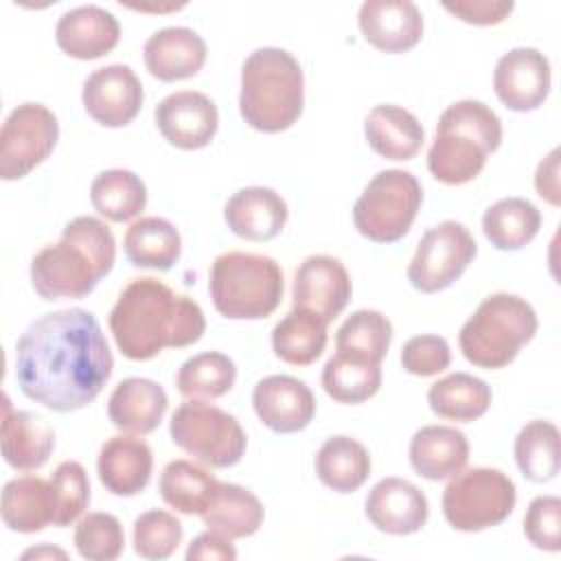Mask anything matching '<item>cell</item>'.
<instances>
[{
    "mask_svg": "<svg viewBox=\"0 0 561 561\" xmlns=\"http://www.w3.org/2000/svg\"><path fill=\"white\" fill-rule=\"evenodd\" d=\"M114 357L88 309H59L33 320L15 344L20 390L53 412L92 403L112 377Z\"/></svg>",
    "mask_w": 561,
    "mask_h": 561,
    "instance_id": "obj_1",
    "label": "cell"
},
{
    "mask_svg": "<svg viewBox=\"0 0 561 561\" xmlns=\"http://www.w3.org/2000/svg\"><path fill=\"white\" fill-rule=\"evenodd\" d=\"M204 329L202 307L153 276L134 278L110 311L114 342L134 362L151 359L167 346L182 348L195 344Z\"/></svg>",
    "mask_w": 561,
    "mask_h": 561,
    "instance_id": "obj_2",
    "label": "cell"
},
{
    "mask_svg": "<svg viewBox=\"0 0 561 561\" xmlns=\"http://www.w3.org/2000/svg\"><path fill=\"white\" fill-rule=\"evenodd\" d=\"M116 261L110 226L81 215L66 224L57 243L44 245L31 261V285L44 300L83 298L107 276Z\"/></svg>",
    "mask_w": 561,
    "mask_h": 561,
    "instance_id": "obj_3",
    "label": "cell"
},
{
    "mask_svg": "<svg viewBox=\"0 0 561 561\" xmlns=\"http://www.w3.org/2000/svg\"><path fill=\"white\" fill-rule=\"evenodd\" d=\"M305 77L298 59L285 48H256L241 66L239 112L265 134L289 129L302 114Z\"/></svg>",
    "mask_w": 561,
    "mask_h": 561,
    "instance_id": "obj_4",
    "label": "cell"
},
{
    "mask_svg": "<svg viewBox=\"0 0 561 561\" xmlns=\"http://www.w3.org/2000/svg\"><path fill=\"white\" fill-rule=\"evenodd\" d=\"M500 142L502 123L489 105L473 99L456 101L438 118L427 169L443 184H467L480 175Z\"/></svg>",
    "mask_w": 561,
    "mask_h": 561,
    "instance_id": "obj_5",
    "label": "cell"
},
{
    "mask_svg": "<svg viewBox=\"0 0 561 561\" xmlns=\"http://www.w3.org/2000/svg\"><path fill=\"white\" fill-rule=\"evenodd\" d=\"M539 320L533 305L515 294L486 296L462 324L458 344L473 366L495 370L511 364L537 333Z\"/></svg>",
    "mask_w": 561,
    "mask_h": 561,
    "instance_id": "obj_6",
    "label": "cell"
},
{
    "mask_svg": "<svg viewBox=\"0 0 561 561\" xmlns=\"http://www.w3.org/2000/svg\"><path fill=\"white\" fill-rule=\"evenodd\" d=\"M208 291L224 318L261 320L280 305L283 270L265 254L224 252L210 265Z\"/></svg>",
    "mask_w": 561,
    "mask_h": 561,
    "instance_id": "obj_7",
    "label": "cell"
},
{
    "mask_svg": "<svg viewBox=\"0 0 561 561\" xmlns=\"http://www.w3.org/2000/svg\"><path fill=\"white\" fill-rule=\"evenodd\" d=\"M423 202V191L410 171H379L353 206L357 232L375 243H394L412 228Z\"/></svg>",
    "mask_w": 561,
    "mask_h": 561,
    "instance_id": "obj_8",
    "label": "cell"
},
{
    "mask_svg": "<svg viewBox=\"0 0 561 561\" xmlns=\"http://www.w3.org/2000/svg\"><path fill=\"white\" fill-rule=\"evenodd\" d=\"M171 440L202 465L226 469L237 465L248 447L241 423L226 410L202 399L175 408L169 421Z\"/></svg>",
    "mask_w": 561,
    "mask_h": 561,
    "instance_id": "obj_9",
    "label": "cell"
},
{
    "mask_svg": "<svg viewBox=\"0 0 561 561\" xmlns=\"http://www.w3.org/2000/svg\"><path fill=\"white\" fill-rule=\"evenodd\" d=\"M513 480L491 467H473L451 476L443 491V515L454 530L480 533L502 524L515 508Z\"/></svg>",
    "mask_w": 561,
    "mask_h": 561,
    "instance_id": "obj_10",
    "label": "cell"
},
{
    "mask_svg": "<svg viewBox=\"0 0 561 561\" xmlns=\"http://www.w3.org/2000/svg\"><path fill=\"white\" fill-rule=\"evenodd\" d=\"M478 252V243L469 228L447 219L432 226L419 241L408 265V280L423 294L447 289L469 267Z\"/></svg>",
    "mask_w": 561,
    "mask_h": 561,
    "instance_id": "obj_11",
    "label": "cell"
},
{
    "mask_svg": "<svg viewBox=\"0 0 561 561\" xmlns=\"http://www.w3.org/2000/svg\"><path fill=\"white\" fill-rule=\"evenodd\" d=\"M59 138L57 116L42 103H22L0 131V178L20 180L44 162Z\"/></svg>",
    "mask_w": 561,
    "mask_h": 561,
    "instance_id": "obj_12",
    "label": "cell"
},
{
    "mask_svg": "<svg viewBox=\"0 0 561 561\" xmlns=\"http://www.w3.org/2000/svg\"><path fill=\"white\" fill-rule=\"evenodd\" d=\"M85 112L103 127L129 125L145 101L142 83L125 64H110L96 68L81 90Z\"/></svg>",
    "mask_w": 561,
    "mask_h": 561,
    "instance_id": "obj_13",
    "label": "cell"
},
{
    "mask_svg": "<svg viewBox=\"0 0 561 561\" xmlns=\"http://www.w3.org/2000/svg\"><path fill=\"white\" fill-rule=\"evenodd\" d=\"M550 61L537 48H513L504 53L495 64V94L513 112H533L543 105L550 92Z\"/></svg>",
    "mask_w": 561,
    "mask_h": 561,
    "instance_id": "obj_14",
    "label": "cell"
},
{
    "mask_svg": "<svg viewBox=\"0 0 561 561\" xmlns=\"http://www.w3.org/2000/svg\"><path fill=\"white\" fill-rule=\"evenodd\" d=\"M156 125L167 142L178 149H202L206 147L219 125L217 105L195 90H180L167 94L153 112Z\"/></svg>",
    "mask_w": 561,
    "mask_h": 561,
    "instance_id": "obj_15",
    "label": "cell"
},
{
    "mask_svg": "<svg viewBox=\"0 0 561 561\" xmlns=\"http://www.w3.org/2000/svg\"><path fill=\"white\" fill-rule=\"evenodd\" d=\"M351 294L353 285L346 267L329 254L307 256L294 274V307L313 311L327 324L344 311Z\"/></svg>",
    "mask_w": 561,
    "mask_h": 561,
    "instance_id": "obj_16",
    "label": "cell"
},
{
    "mask_svg": "<svg viewBox=\"0 0 561 561\" xmlns=\"http://www.w3.org/2000/svg\"><path fill=\"white\" fill-rule=\"evenodd\" d=\"M252 405L261 423L276 434L300 432L316 414L313 392L291 375L263 377L252 390Z\"/></svg>",
    "mask_w": 561,
    "mask_h": 561,
    "instance_id": "obj_17",
    "label": "cell"
},
{
    "mask_svg": "<svg viewBox=\"0 0 561 561\" xmlns=\"http://www.w3.org/2000/svg\"><path fill=\"white\" fill-rule=\"evenodd\" d=\"M368 522L388 535L419 533L430 515L425 493L410 480L390 476L381 478L366 497Z\"/></svg>",
    "mask_w": 561,
    "mask_h": 561,
    "instance_id": "obj_18",
    "label": "cell"
},
{
    "mask_svg": "<svg viewBox=\"0 0 561 561\" xmlns=\"http://www.w3.org/2000/svg\"><path fill=\"white\" fill-rule=\"evenodd\" d=\"M357 24L364 39L383 53H405L423 37V15L410 0H366Z\"/></svg>",
    "mask_w": 561,
    "mask_h": 561,
    "instance_id": "obj_19",
    "label": "cell"
},
{
    "mask_svg": "<svg viewBox=\"0 0 561 561\" xmlns=\"http://www.w3.org/2000/svg\"><path fill=\"white\" fill-rule=\"evenodd\" d=\"M57 46L75 59H99L121 39V24L103 7L83 4L66 11L55 26Z\"/></svg>",
    "mask_w": 561,
    "mask_h": 561,
    "instance_id": "obj_20",
    "label": "cell"
},
{
    "mask_svg": "<svg viewBox=\"0 0 561 561\" xmlns=\"http://www.w3.org/2000/svg\"><path fill=\"white\" fill-rule=\"evenodd\" d=\"M101 484L121 497L138 495L151 480L153 454L151 447L136 436L118 434L101 445L96 458Z\"/></svg>",
    "mask_w": 561,
    "mask_h": 561,
    "instance_id": "obj_21",
    "label": "cell"
},
{
    "mask_svg": "<svg viewBox=\"0 0 561 561\" xmlns=\"http://www.w3.org/2000/svg\"><path fill=\"white\" fill-rule=\"evenodd\" d=\"M145 66L160 81L195 77L206 61V42L186 26H164L149 35L142 48Z\"/></svg>",
    "mask_w": 561,
    "mask_h": 561,
    "instance_id": "obj_22",
    "label": "cell"
},
{
    "mask_svg": "<svg viewBox=\"0 0 561 561\" xmlns=\"http://www.w3.org/2000/svg\"><path fill=\"white\" fill-rule=\"evenodd\" d=\"M285 199L267 186H245L226 202L224 219L228 228L248 241H270L287 224Z\"/></svg>",
    "mask_w": 561,
    "mask_h": 561,
    "instance_id": "obj_23",
    "label": "cell"
},
{
    "mask_svg": "<svg viewBox=\"0 0 561 561\" xmlns=\"http://www.w3.org/2000/svg\"><path fill=\"white\" fill-rule=\"evenodd\" d=\"M53 449V425L31 410H13L9 399H4L2 456L7 465L18 471H35L48 462Z\"/></svg>",
    "mask_w": 561,
    "mask_h": 561,
    "instance_id": "obj_24",
    "label": "cell"
},
{
    "mask_svg": "<svg viewBox=\"0 0 561 561\" xmlns=\"http://www.w3.org/2000/svg\"><path fill=\"white\" fill-rule=\"evenodd\" d=\"M169 405L164 388L147 377H127L110 394L107 416L121 432L145 436L153 432Z\"/></svg>",
    "mask_w": 561,
    "mask_h": 561,
    "instance_id": "obj_25",
    "label": "cell"
},
{
    "mask_svg": "<svg viewBox=\"0 0 561 561\" xmlns=\"http://www.w3.org/2000/svg\"><path fill=\"white\" fill-rule=\"evenodd\" d=\"M412 469L432 482L456 476L469 460L467 436L449 425H425L410 440Z\"/></svg>",
    "mask_w": 561,
    "mask_h": 561,
    "instance_id": "obj_26",
    "label": "cell"
},
{
    "mask_svg": "<svg viewBox=\"0 0 561 561\" xmlns=\"http://www.w3.org/2000/svg\"><path fill=\"white\" fill-rule=\"evenodd\" d=\"M364 136L375 153L388 160H412L423 147L419 118L399 105H375L364 121Z\"/></svg>",
    "mask_w": 561,
    "mask_h": 561,
    "instance_id": "obj_27",
    "label": "cell"
},
{
    "mask_svg": "<svg viewBox=\"0 0 561 561\" xmlns=\"http://www.w3.org/2000/svg\"><path fill=\"white\" fill-rule=\"evenodd\" d=\"M2 522L9 530L31 535L44 530L53 524L55 504L50 482L39 476H20L4 484L2 504H0Z\"/></svg>",
    "mask_w": 561,
    "mask_h": 561,
    "instance_id": "obj_28",
    "label": "cell"
},
{
    "mask_svg": "<svg viewBox=\"0 0 561 561\" xmlns=\"http://www.w3.org/2000/svg\"><path fill=\"white\" fill-rule=\"evenodd\" d=\"M199 517L210 530H217L228 539H241L261 528L265 511L252 491L232 482H219L210 504Z\"/></svg>",
    "mask_w": 561,
    "mask_h": 561,
    "instance_id": "obj_29",
    "label": "cell"
},
{
    "mask_svg": "<svg viewBox=\"0 0 561 561\" xmlns=\"http://www.w3.org/2000/svg\"><path fill=\"white\" fill-rule=\"evenodd\" d=\"M123 250L131 265L164 272L180 259L182 239L171 221L162 217H140L127 228Z\"/></svg>",
    "mask_w": 561,
    "mask_h": 561,
    "instance_id": "obj_30",
    "label": "cell"
},
{
    "mask_svg": "<svg viewBox=\"0 0 561 561\" xmlns=\"http://www.w3.org/2000/svg\"><path fill=\"white\" fill-rule=\"evenodd\" d=\"M316 473L331 491L353 493L370 476L368 449L351 436H331L316 454Z\"/></svg>",
    "mask_w": 561,
    "mask_h": 561,
    "instance_id": "obj_31",
    "label": "cell"
},
{
    "mask_svg": "<svg viewBox=\"0 0 561 561\" xmlns=\"http://www.w3.org/2000/svg\"><path fill=\"white\" fill-rule=\"evenodd\" d=\"M327 346V322L309 309L294 307L272 329V351L291 366L313 364Z\"/></svg>",
    "mask_w": 561,
    "mask_h": 561,
    "instance_id": "obj_32",
    "label": "cell"
},
{
    "mask_svg": "<svg viewBox=\"0 0 561 561\" xmlns=\"http://www.w3.org/2000/svg\"><path fill=\"white\" fill-rule=\"evenodd\" d=\"M491 388L469 373H451L434 381L427 390V403L434 414L447 421L471 423L491 405Z\"/></svg>",
    "mask_w": 561,
    "mask_h": 561,
    "instance_id": "obj_33",
    "label": "cell"
},
{
    "mask_svg": "<svg viewBox=\"0 0 561 561\" xmlns=\"http://www.w3.org/2000/svg\"><path fill=\"white\" fill-rule=\"evenodd\" d=\"M541 228L539 208L524 197H504L482 215L484 237L497 250H522Z\"/></svg>",
    "mask_w": 561,
    "mask_h": 561,
    "instance_id": "obj_34",
    "label": "cell"
},
{
    "mask_svg": "<svg viewBox=\"0 0 561 561\" xmlns=\"http://www.w3.org/2000/svg\"><path fill=\"white\" fill-rule=\"evenodd\" d=\"M219 480L204 467L191 460H171L158 482L160 497L164 504L184 515H202L210 504Z\"/></svg>",
    "mask_w": 561,
    "mask_h": 561,
    "instance_id": "obj_35",
    "label": "cell"
},
{
    "mask_svg": "<svg viewBox=\"0 0 561 561\" xmlns=\"http://www.w3.org/2000/svg\"><path fill=\"white\" fill-rule=\"evenodd\" d=\"M90 202L101 217L123 224L145 210L147 186L129 169H107L92 180Z\"/></svg>",
    "mask_w": 561,
    "mask_h": 561,
    "instance_id": "obj_36",
    "label": "cell"
},
{
    "mask_svg": "<svg viewBox=\"0 0 561 561\" xmlns=\"http://www.w3.org/2000/svg\"><path fill=\"white\" fill-rule=\"evenodd\" d=\"M515 462L526 480L548 482L559 473V427L550 421L535 419L515 436Z\"/></svg>",
    "mask_w": 561,
    "mask_h": 561,
    "instance_id": "obj_37",
    "label": "cell"
},
{
    "mask_svg": "<svg viewBox=\"0 0 561 561\" xmlns=\"http://www.w3.org/2000/svg\"><path fill=\"white\" fill-rule=\"evenodd\" d=\"M392 342L390 320L375 309H357L335 333V348L342 355L381 364Z\"/></svg>",
    "mask_w": 561,
    "mask_h": 561,
    "instance_id": "obj_38",
    "label": "cell"
},
{
    "mask_svg": "<svg viewBox=\"0 0 561 561\" xmlns=\"http://www.w3.org/2000/svg\"><path fill=\"white\" fill-rule=\"evenodd\" d=\"M322 388L337 403H362L381 388V364L335 353L322 368Z\"/></svg>",
    "mask_w": 561,
    "mask_h": 561,
    "instance_id": "obj_39",
    "label": "cell"
},
{
    "mask_svg": "<svg viewBox=\"0 0 561 561\" xmlns=\"http://www.w3.org/2000/svg\"><path fill=\"white\" fill-rule=\"evenodd\" d=\"M234 362L219 351H206L188 357L180 366L175 386L186 399H217L234 386Z\"/></svg>",
    "mask_w": 561,
    "mask_h": 561,
    "instance_id": "obj_40",
    "label": "cell"
},
{
    "mask_svg": "<svg viewBox=\"0 0 561 561\" xmlns=\"http://www.w3.org/2000/svg\"><path fill=\"white\" fill-rule=\"evenodd\" d=\"M180 519L162 508L145 511L134 522V550L142 559L162 561L169 559L182 543Z\"/></svg>",
    "mask_w": 561,
    "mask_h": 561,
    "instance_id": "obj_41",
    "label": "cell"
},
{
    "mask_svg": "<svg viewBox=\"0 0 561 561\" xmlns=\"http://www.w3.org/2000/svg\"><path fill=\"white\" fill-rule=\"evenodd\" d=\"M75 548L88 561H114L125 548V533L112 513H88L75 526Z\"/></svg>",
    "mask_w": 561,
    "mask_h": 561,
    "instance_id": "obj_42",
    "label": "cell"
},
{
    "mask_svg": "<svg viewBox=\"0 0 561 561\" xmlns=\"http://www.w3.org/2000/svg\"><path fill=\"white\" fill-rule=\"evenodd\" d=\"M50 491H53V504L55 526H70L88 506L90 502V480L77 460H64L57 465V469L50 476Z\"/></svg>",
    "mask_w": 561,
    "mask_h": 561,
    "instance_id": "obj_43",
    "label": "cell"
},
{
    "mask_svg": "<svg viewBox=\"0 0 561 561\" xmlns=\"http://www.w3.org/2000/svg\"><path fill=\"white\" fill-rule=\"evenodd\" d=\"M451 362V348L440 335H414L401 348V366L416 377H432L443 373Z\"/></svg>",
    "mask_w": 561,
    "mask_h": 561,
    "instance_id": "obj_44",
    "label": "cell"
},
{
    "mask_svg": "<svg viewBox=\"0 0 561 561\" xmlns=\"http://www.w3.org/2000/svg\"><path fill=\"white\" fill-rule=\"evenodd\" d=\"M559 522L561 500L557 495H539L528 504V511L524 515V535L535 548L557 552L561 548Z\"/></svg>",
    "mask_w": 561,
    "mask_h": 561,
    "instance_id": "obj_45",
    "label": "cell"
},
{
    "mask_svg": "<svg viewBox=\"0 0 561 561\" xmlns=\"http://www.w3.org/2000/svg\"><path fill=\"white\" fill-rule=\"evenodd\" d=\"M511 0H456V2H443V9L456 15L462 22L489 26L497 24L513 11Z\"/></svg>",
    "mask_w": 561,
    "mask_h": 561,
    "instance_id": "obj_46",
    "label": "cell"
},
{
    "mask_svg": "<svg viewBox=\"0 0 561 561\" xmlns=\"http://www.w3.org/2000/svg\"><path fill=\"white\" fill-rule=\"evenodd\" d=\"M186 559L188 561H197V559H217V561H234L237 559V550L232 546V539H228L226 535L217 533V530H206L202 535H197L186 550Z\"/></svg>",
    "mask_w": 561,
    "mask_h": 561,
    "instance_id": "obj_47",
    "label": "cell"
},
{
    "mask_svg": "<svg viewBox=\"0 0 561 561\" xmlns=\"http://www.w3.org/2000/svg\"><path fill=\"white\" fill-rule=\"evenodd\" d=\"M535 188L539 197H543L548 204L559 206L561 204V191H559V149H552L537 167L535 171Z\"/></svg>",
    "mask_w": 561,
    "mask_h": 561,
    "instance_id": "obj_48",
    "label": "cell"
},
{
    "mask_svg": "<svg viewBox=\"0 0 561 561\" xmlns=\"http://www.w3.org/2000/svg\"><path fill=\"white\" fill-rule=\"evenodd\" d=\"M22 557H24V559H31V557H35V559H39V557H59V559H66V552L59 550V548L42 546V548H31V550H26Z\"/></svg>",
    "mask_w": 561,
    "mask_h": 561,
    "instance_id": "obj_49",
    "label": "cell"
}]
</instances>
